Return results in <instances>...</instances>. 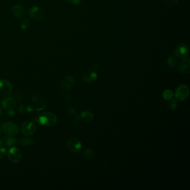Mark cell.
Instances as JSON below:
<instances>
[{
	"label": "cell",
	"mask_w": 190,
	"mask_h": 190,
	"mask_svg": "<svg viewBox=\"0 0 190 190\" xmlns=\"http://www.w3.org/2000/svg\"><path fill=\"white\" fill-rule=\"evenodd\" d=\"M12 12L15 16L21 18L25 14V10L21 5H15L12 9Z\"/></svg>",
	"instance_id": "obj_14"
},
{
	"label": "cell",
	"mask_w": 190,
	"mask_h": 190,
	"mask_svg": "<svg viewBox=\"0 0 190 190\" xmlns=\"http://www.w3.org/2000/svg\"><path fill=\"white\" fill-rule=\"evenodd\" d=\"M1 132H2V129H1V127H0V136H1Z\"/></svg>",
	"instance_id": "obj_34"
},
{
	"label": "cell",
	"mask_w": 190,
	"mask_h": 190,
	"mask_svg": "<svg viewBox=\"0 0 190 190\" xmlns=\"http://www.w3.org/2000/svg\"><path fill=\"white\" fill-rule=\"evenodd\" d=\"M15 114H16V113H15V111H14V110H9L7 112V115L9 117H14Z\"/></svg>",
	"instance_id": "obj_30"
},
{
	"label": "cell",
	"mask_w": 190,
	"mask_h": 190,
	"mask_svg": "<svg viewBox=\"0 0 190 190\" xmlns=\"http://www.w3.org/2000/svg\"><path fill=\"white\" fill-rule=\"evenodd\" d=\"M34 142V140L28 136L21 137L19 140V144L24 146H30L32 145Z\"/></svg>",
	"instance_id": "obj_18"
},
{
	"label": "cell",
	"mask_w": 190,
	"mask_h": 190,
	"mask_svg": "<svg viewBox=\"0 0 190 190\" xmlns=\"http://www.w3.org/2000/svg\"><path fill=\"white\" fill-rule=\"evenodd\" d=\"M37 122L42 126L53 127L58 122V118L55 114L50 112H42L36 118Z\"/></svg>",
	"instance_id": "obj_1"
},
{
	"label": "cell",
	"mask_w": 190,
	"mask_h": 190,
	"mask_svg": "<svg viewBox=\"0 0 190 190\" xmlns=\"http://www.w3.org/2000/svg\"><path fill=\"white\" fill-rule=\"evenodd\" d=\"M1 128L6 135L15 136L19 134V128L16 124L11 122H6L2 124Z\"/></svg>",
	"instance_id": "obj_4"
},
{
	"label": "cell",
	"mask_w": 190,
	"mask_h": 190,
	"mask_svg": "<svg viewBox=\"0 0 190 190\" xmlns=\"http://www.w3.org/2000/svg\"><path fill=\"white\" fill-rule=\"evenodd\" d=\"M34 110H35V108L33 105L28 104L27 106H26V111L28 113H33Z\"/></svg>",
	"instance_id": "obj_26"
},
{
	"label": "cell",
	"mask_w": 190,
	"mask_h": 190,
	"mask_svg": "<svg viewBox=\"0 0 190 190\" xmlns=\"http://www.w3.org/2000/svg\"><path fill=\"white\" fill-rule=\"evenodd\" d=\"M30 25V22L28 19H24L20 24V27L23 30H26L29 28Z\"/></svg>",
	"instance_id": "obj_22"
},
{
	"label": "cell",
	"mask_w": 190,
	"mask_h": 190,
	"mask_svg": "<svg viewBox=\"0 0 190 190\" xmlns=\"http://www.w3.org/2000/svg\"><path fill=\"white\" fill-rule=\"evenodd\" d=\"M167 63L170 67H174L176 65L177 60L175 58H174L173 56H170V58H168Z\"/></svg>",
	"instance_id": "obj_21"
},
{
	"label": "cell",
	"mask_w": 190,
	"mask_h": 190,
	"mask_svg": "<svg viewBox=\"0 0 190 190\" xmlns=\"http://www.w3.org/2000/svg\"><path fill=\"white\" fill-rule=\"evenodd\" d=\"M13 86L10 81L6 79L0 80V97L5 98L11 94Z\"/></svg>",
	"instance_id": "obj_2"
},
{
	"label": "cell",
	"mask_w": 190,
	"mask_h": 190,
	"mask_svg": "<svg viewBox=\"0 0 190 190\" xmlns=\"http://www.w3.org/2000/svg\"><path fill=\"white\" fill-rule=\"evenodd\" d=\"M173 92L170 89L165 90L162 93V97L166 101H170L173 97Z\"/></svg>",
	"instance_id": "obj_19"
},
{
	"label": "cell",
	"mask_w": 190,
	"mask_h": 190,
	"mask_svg": "<svg viewBox=\"0 0 190 190\" xmlns=\"http://www.w3.org/2000/svg\"><path fill=\"white\" fill-rule=\"evenodd\" d=\"M189 64H190L189 60H183V62L181 64H180L177 67V69L181 73L188 74L190 72Z\"/></svg>",
	"instance_id": "obj_16"
},
{
	"label": "cell",
	"mask_w": 190,
	"mask_h": 190,
	"mask_svg": "<svg viewBox=\"0 0 190 190\" xmlns=\"http://www.w3.org/2000/svg\"><path fill=\"white\" fill-rule=\"evenodd\" d=\"M65 101L68 102H70L71 101V98H70V96L69 95H66L65 96Z\"/></svg>",
	"instance_id": "obj_31"
},
{
	"label": "cell",
	"mask_w": 190,
	"mask_h": 190,
	"mask_svg": "<svg viewBox=\"0 0 190 190\" xmlns=\"http://www.w3.org/2000/svg\"><path fill=\"white\" fill-rule=\"evenodd\" d=\"M190 95V90L185 84H181L177 88L174 95L177 100L184 101L186 100Z\"/></svg>",
	"instance_id": "obj_3"
},
{
	"label": "cell",
	"mask_w": 190,
	"mask_h": 190,
	"mask_svg": "<svg viewBox=\"0 0 190 190\" xmlns=\"http://www.w3.org/2000/svg\"><path fill=\"white\" fill-rule=\"evenodd\" d=\"M3 109L2 107H0V116L3 114Z\"/></svg>",
	"instance_id": "obj_32"
},
{
	"label": "cell",
	"mask_w": 190,
	"mask_h": 190,
	"mask_svg": "<svg viewBox=\"0 0 190 190\" xmlns=\"http://www.w3.org/2000/svg\"><path fill=\"white\" fill-rule=\"evenodd\" d=\"M2 105L3 109L9 111V110H14L16 108L17 106V102L14 98L9 96L3 99V101H2Z\"/></svg>",
	"instance_id": "obj_10"
},
{
	"label": "cell",
	"mask_w": 190,
	"mask_h": 190,
	"mask_svg": "<svg viewBox=\"0 0 190 190\" xmlns=\"http://www.w3.org/2000/svg\"><path fill=\"white\" fill-rule=\"evenodd\" d=\"M67 113L69 115H75L76 114V110L73 107H68L67 109Z\"/></svg>",
	"instance_id": "obj_27"
},
{
	"label": "cell",
	"mask_w": 190,
	"mask_h": 190,
	"mask_svg": "<svg viewBox=\"0 0 190 190\" xmlns=\"http://www.w3.org/2000/svg\"><path fill=\"white\" fill-rule=\"evenodd\" d=\"M74 85H75V81L74 79L70 76H67L65 77L62 80L61 83V88L63 91L69 92L73 89Z\"/></svg>",
	"instance_id": "obj_9"
},
{
	"label": "cell",
	"mask_w": 190,
	"mask_h": 190,
	"mask_svg": "<svg viewBox=\"0 0 190 190\" xmlns=\"http://www.w3.org/2000/svg\"><path fill=\"white\" fill-rule=\"evenodd\" d=\"M168 106L169 108V109L173 110H175L177 108V101L175 99H171L170 101L169 102Z\"/></svg>",
	"instance_id": "obj_23"
},
{
	"label": "cell",
	"mask_w": 190,
	"mask_h": 190,
	"mask_svg": "<svg viewBox=\"0 0 190 190\" xmlns=\"http://www.w3.org/2000/svg\"><path fill=\"white\" fill-rule=\"evenodd\" d=\"M98 78L97 74L93 71H87L82 75V80L87 84L94 83Z\"/></svg>",
	"instance_id": "obj_11"
},
{
	"label": "cell",
	"mask_w": 190,
	"mask_h": 190,
	"mask_svg": "<svg viewBox=\"0 0 190 190\" xmlns=\"http://www.w3.org/2000/svg\"><path fill=\"white\" fill-rule=\"evenodd\" d=\"M65 1L75 5H78L81 2V0H65Z\"/></svg>",
	"instance_id": "obj_28"
},
{
	"label": "cell",
	"mask_w": 190,
	"mask_h": 190,
	"mask_svg": "<svg viewBox=\"0 0 190 190\" xmlns=\"http://www.w3.org/2000/svg\"><path fill=\"white\" fill-rule=\"evenodd\" d=\"M188 53V48L187 45L185 44H181L177 47L175 50V54L179 58L184 59L187 56Z\"/></svg>",
	"instance_id": "obj_13"
},
{
	"label": "cell",
	"mask_w": 190,
	"mask_h": 190,
	"mask_svg": "<svg viewBox=\"0 0 190 190\" xmlns=\"http://www.w3.org/2000/svg\"><path fill=\"white\" fill-rule=\"evenodd\" d=\"M7 154V150L4 147L0 148V159H3L5 158Z\"/></svg>",
	"instance_id": "obj_24"
},
{
	"label": "cell",
	"mask_w": 190,
	"mask_h": 190,
	"mask_svg": "<svg viewBox=\"0 0 190 190\" xmlns=\"http://www.w3.org/2000/svg\"><path fill=\"white\" fill-rule=\"evenodd\" d=\"M37 125L32 121H26L21 126V131L25 136H31L37 132Z\"/></svg>",
	"instance_id": "obj_5"
},
{
	"label": "cell",
	"mask_w": 190,
	"mask_h": 190,
	"mask_svg": "<svg viewBox=\"0 0 190 190\" xmlns=\"http://www.w3.org/2000/svg\"><path fill=\"white\" fill-rule=\"evenodd\" d=\"M0 103H1V99H0Z\"/></svg>",
	"instance_id": "obj_35"
},
{
	"label": "cell",
	"mask_w": 190,
	"mask_h": 190,
	"mask_svg": "<svg viewBox=\"0 0 190 190\" xmlns=\"http://www.w3.org/2000/svg\"><path fill=\"white\" fill-rule=\"evenodd\" d=\"M3 140L0 139V148H1V147H2V146H3Z\"/></svg>",
	"instance_id": "obj_33"
},
{
	"label": "cell",
	"mask_w": 190,
	"mask_h": 190,
	"mask_svg": "<svg viewBox=\"0 0 190 190\" xmlns=\"http://www.w3.org/2000/svg\"><path fill=\"white\" fill-rule=\"evenodd\" d=\"M3 142L7 146L12 147L16 144L17 140L14 137V136H10L7 135L3 137Z\"/></svg>",
	"instance_id": "obj_17"
},
{
	"label": "cell",
	"mask_w": 190,
	"mask_h": 190,
	"mask_svg": "<svg viewBox=\"0 0 190 190\" xmlns=\"http://www.w3.org/2000/svg\"><path fill=\"white\" fill-rule=\"evenodd\" d=\"M67 149L73 153H78L81 150L82 144L80 140L75 137H71L67 140Z\"/></svg>",
	"instance_id": "obj_8"
},
{
	"label": "cell",
	"mask_w": 190,
	"mask_h": 190,
	"mask_svg": "<svg viewBox=\"0 0 190 190\" xmlns=\"http://www.w3.org/2000/svg\"><path fill=\"white\" fill-rule=\"evenodd\" d=\"M22 152L20 149L16 147H12L7 152L9 160L13 163H17L22 159Z\"/></svg>",
	"instance_id": "obj_6"
},
{
	"label": "cell",
	"mask_w": 190,
	"mask_h": 190,
	"mask_svg": "<svg viewBox=\"0 0 190 190\" xmlns=\"http://www.w3.org/2000/svg\"><path fill=\"white\" fill-rule=\"evenodd\" d=\"M29 17L32 20L40 21L45 17V12L43 9L37 6H34L30 9L28 12Z\"/></svg>",
	"instance_id": "obj_7"
},
{
	"label": "cell",
	"mask_w": 190,
	"mask_h": 190,
	"mask_svg": "<svg viewBox=\"0 0 190 190\" xmlns=\"http://www.w3.org/2000/svg\"><path fill=\"white\" fill-rule=\"evenodd\" d=\"M32 101L34 104L33 106L35 109H36L38 111L41 110L46 108V103L45 101L40 97H34L32 98Z\"/></svg>",
	"instance_id": "obj_12"
},
{
	"label": "cell",
	"mask_w": 190,
	"mask_h": 190,
	"mask_svg": "<svg viewBox=\"0 0 190 190\" xmlns=\"http://www.w3.org/2000/svg\"><path fill=\"white\" fill-rule=\"evenodd\" d=\"M83 156L88 159L92 158L94 156V152L90 148H87L83 152Z\"/></svg>",
	"instance_id": "obj_20"
},
{
	"label": "cell",
	"mask_w": 190,
	"mask_h": 190,
	"mask_svg": "<svg viewBox=\"0 0 190 190\" xmlns=\"http://www.w3.org/2000/svg\"><path fill=\"white\" fill-rule=\"evenodd\" d=\"M18 110L21 113H25L26 112V106H25V105H21L19 106Z\"/></svg>",
	"instance_id": "obj_29"
},
{
	"label": "cell",
	"mask_w": 190,
	"mask_h": 190,
	"mask_svg": "<svg viewBox=\"0 0 190 190\" xmlns=\"http://www.w3.org/2000/svg\"><path fill=\"white\" fill-rule=\"evenodd\" d=\"M80 117V119H81L85 122L90 123L93 120L94 116L92 112L85 110V111H83L81 112Z\"/></svg>",
	"instance_id": "obj_15"
},
{
	"label": "cell",
	"mask_w": 190,
	"mask_h": 190,
	"mask_svg": "<svg viewBox=\"0 0 190 190\" xmlns=\"http://www.w3.org/2000/svg\"><path fill=\"white\" fill-rule=\"evenodd\" d=\"M178 0H165V3L167 6H175L177 3Z\"/></svg>",
	"instance_id": "obj_25"
}]
</instances>
